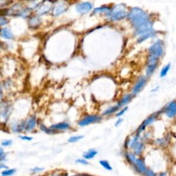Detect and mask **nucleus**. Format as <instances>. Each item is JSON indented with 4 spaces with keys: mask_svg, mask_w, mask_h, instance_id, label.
Returning <instances> with one entry per match:
<instances>
[{
    "mask_svg": "<svg viewBox=\"0 0 176 176\" xmlns=\"http://www.w3.org/2000/svg\"><path fill=\"white\" fill-rule=\"evenodd\" d=\"M127 18L134 29L151 21L149 15L138 7H134L130 10L128 12Z\"/></svg>",
    "mask_w": 176,
    "mask_h": 176,
    "instance_id": "obj_1",
    "label": "nucleus"
},
{
    "mask_svg": "<svg viewBox=\"0 0 176 176\" xmlns=\"http://www.w3.org/2000/svg\"><path fill=\"white\" fill-rule=\"evenodd\" d=\"M128 12L124 4H119L112 7L109 12L105 15L106 18L111 21H118L127 17Z\"/></svg>",
    "mask_w": 176,
    "mask_h": 176,
    "instance_id": "obj_2",
    "label": "nucleus"
},
{
    "mask_svg": "<svg viewBox=\"0 0 176 176\" xmlns=\"http://www.w3.org/2000/svg\"><path fill=\"white\" fill-rule=\"evenodd\" d=\"M32 10L29 8H24L21 4H17L12 6L7 11V14L10 16L21 17L23 18H27L31 15Z\"/></svg>",
    "mask_w": 176,
    "mask_h": 176,
    "instance_id": "obj_3",
    "label": "nucleus"
},
{
    "mask_svg": "<svg viewBox=\"0 0 176 176\" xmlns=\"http://www.w3.org/2000/svg\"><path fill=\"white\" fill-rule=\"evenodd\" d=\"M149 55H152L159 59L162 56L164 52V47H163V43L160 40H158L154 44H153L150 46L149 49Z\"/></svg>",
    "mask_w": 176,
    "mask_h": 176,
    "instance_id": "obj_4",
    "label": "nucleus"
},
{
    "mask_svg": "<svg viewBox=\"0 0 176 176\" xmlns=\"http://www.w3.org/2000/svg\"><path fill=\"white\" fill-rule=\"evenodd\" d=\"M67 9H68V6L66 2L64 1L58 2L53 6V8L52 9V14L54 17H59L65 13Z\"/></svg>",
    "mask_w": 176,
    "mask_h": 176,
    "instance_id": "obj_5",
    "label": "nucleus"
},
{
    "mask_svg": "<svg viewBox=\"0 0 176 176\" xmlns=\"http://www.w3.org/2000/svg\"><path fill=\"white\" fill-rule=\"evenodd\" d=\"M102 120V117L99 115H87L85 116L83 119L80 120L78 125L80 127H85L87 125H89L92 123L99 122Z\"/></svg>",
    "mask_w": 176,
    "mask_h": 176,
    "instance_id": "obj_6",
    "label": "nucleus"
},
{
    "mask_svg": "<svg viewBox=\"0 0 176 176\" xmlns=\"http://www.w3.org/2000/svg\"><path fill=\"white\" fill-rule=\"evenodd\" d=\"M52 8H53V3L51 1H50V0L44 1V3L35 11L36 15L41 17L46 15L48 13L50 10L52 9Z\"/></svg>",
    "mask_w": 176,
    "mask_h": 176,
    "instance_id": "obj_7",
    "label": "nucleus"
},
{
    "mask_svg": "<svg viewBox=\"0 0 176 176\" xmlns=\"http://www.w3.org/2000/svg\"><path fill=\"white\" fill-rule=\"evenodd\" d=\"M93 9V4L91 2H85L77 4L76 10L78 13L80 15H86Z\"/></svg>",
    "mask_w": 176,
    "mask_h": 176,
    "instance_id": "obj_8",
    "label": "nucleus"
},
{
    "mask_svg": "<svg viewBox=\"0 0 176 176\" xmlns=\"http://www.w3.org/2000/svg\"><path fill=\"white\" fill-rule=\"evenodd\" d=\"M147 83V78L144 76L138 78L137 82L135 83L134 87L132 89V95H136L144 88Z\"/></svg>",
    "mask_w": 176,
    "mask_h": 176,
    "instance_id": "obj_9",
    "label": "nucleus"
},
{
    "mask_svg": "<svg viewBox=\"0 0 176 176\" xmlns=\"http://www.w3.org/2000/svg\"><path fill=\"white\" fill-rule=\"evenodd\" d=\"M37 119L34 116H32L28 119L26 121V129H25V132H30L31 131L33 130L37 126Z\"/></svg>",
    "mask_w": 176,
    "mask_h": 176,
    "instance_id": "obj_10",
    "label": "nucleus"
},
{
    "mask_svg": "<svg viewBox=\"0 0 176 176\" xmlns=\"http://www.w3.org/2000/svg\"><path fill=\"white\" fill-rule=\"evenodd\" d=\"M41 19L40 18L39 16L34 15L32 16L31 17H30L28 19V26L31 28L35 29L37 28H38L40 25L41 24Z\"/></svg>",
    "mask_w": 176,
    "mask_h": 176,
    "instance_id": "obj_11",
    "label": "nucleus"
},
{
    "mask_svg": "<svg viewBox=\"0 0 176 176\" xmlns=\"http://www.w3.org/2000/svg\"><path fill=\"white\" fill-rule=\"evenodd\" d=\"M50 129L53 130H59V131H63V130H67L70 128V125L68 122H61L57 123V124H54L50 126Z\"/></svg>",
    "mask_w": 176,
    "mask_h": 176,
    "instance_id": "obj_12",
    "label": "nucleus"
},
{
    "mask_svg": "<svg viewBox=\"0 0 176 176\" xmlns=\"http://www.w3.org/2000/svg\"><path fill=\"white\" fill-rule=\"evenodd\" d=\"M135 169H136L137 171L141 173H145L147 172V168L145 167V165L143 160L140 159V158H137L136 161H135V165H134Z\"/></svg>",
    "mask_w": 176,
    "mask_h": 176,
    "instance_id": "obj_13",
    "label": "nucleus"
},
{
    "mask_svg": "<svg viewBox=\"0 0 176 176\" xmlns=\"http://www.w3.org/2000/svg\"><path fill=\"white\" fill-rule=\"evenodd\" d=\"M0 34H1V37L2 38H4L5 39L12 40L14 39L13 34L12 33L11 30L7 27L2 28L1 29V33H0Z\"/></svg>",
    "mask_w": 176,
    "mask_h": 176,
    "instance_id": "obj_14",
    "label": "nucleus"
},
{
    "mask_svg": "<svg viewBox=\"0 0 176 176\" xmlns=\"http://www.w3.org/2000/svg\"><path fill=\"white\" fill-rule=\"evenodd\" d=\"M132 94H125V96H123V97L119 100V102L117 104L120 109L122 107H125L128 103H129V102L132 99Z\"/></svg>",
    "mask_w": 176,
    "mask_h": 176,
    "instance_id": "obj_15",
    "label": "nucleus"
},
{
    "mask_svg": "<svg viewBox=\"0 0 176 176\" xmlns=\"http://www.w3.org/2000/svg\"><path fill=\"white\" fill-rule=\"evenodd\" d=\"M26 129V121L20 123H15L12 126V132L15 133H21Z\"/></svg>",
    "mask_w": 176,
    "mask_h": 176,
    "instance_id": "obj_16",
    "label": "nucleus"
},
{
    "mask_svg": "<svg viewBox=\"0 0 176 176\" xmlns=\"http://www.w3.org/2000/svg\"><path fill=\"white\" fill-rule=\"evenodd\" d=\"M111 7L105 6H101V7H98V8H94L93 10L92 13L96 15V14H100V13H105L106 15L107 12H109L111 10Z\"/></svg>",
    "mask_w": 176,
    "mask_h": 176,
    "instance_id": "obj_17",
    "label": "nucleus"
},
{
    "mask_svg": "<svg viewBox=\"0 0 176 176\" xmlns=\"http://www.w3.org/2000/svg\"><path fill=\"white\" fill-rule=\"evenodd\" d=\"M98 154V152L96 150L94 149L88 150L87 152L84 153V154L83 155V157L86 160H91L92 158H94L96 155Z\"/></svg>",
    "mask_w": 176,
    "mask_h": 176,
    "instance_id": "obj_18",
    "label": "nucleus"
},
{
    "mask_svg": "<svg viewBox=\"0 0 176 176\" xmlns=\"http://www.w3.org/2000/svg\"><path fill=\"white\" fill-rule=\"evenodd\" d=\"M125 156L126 158V160L128 161V162L130 163L131 165L134 166L135 163L137 158L134 155V153H129V152H125Z\"/></svg>",
    "mask_w": 176,
    "mask_h": 176,
    "instance_id": "obj_19",
    "label": "nucleus"
},
{
    "mask_svg": "<svg viewBox=\"0 0 176 176\" xmlns=\"http://www.w3.org/2000/svg\"><path fill=\"white\" fill-rule=\"evenodd\" d=\"M119 107L118 105H114V106H112L109 108H107L106 110L103 112V116H109V115H112L114 113L117 112L119 110Z\"/></svg>",
    "mask_w": 176,
    "mask_h": 176,
    "instance_id": "obj_20",
    "label": "nucleus"
},
{
    "mask_svg": "<svg viewBox=\"0 0 176 176\" xmlns=\"http://www.w3.org/2000/svg\"><path fill=\"white\" fill-rule=\"evenodd\" d=\"M45 0H31L30 2L29 8L31 10H37L41 5L44 3Z\"/></svg>",
    "mask_w": 176,
    "mask_h": 176,
    "instance_id": "obj_21",
    "label": "nucleus"
},
{
    "mask_svg": "<svg viewBox=\"0 0 176 176\" xmlns=\"http://www.w3.org/2000/svg\"><path fill=\"white\" fill-rule=\"evenodd\" d=\"M155 34V32H154V31H153L152 32H149V33L141 35V36L138 37V38L137 39V42L138 43H142L143 41H145V40H147L149 38H151V37H153Z\"/></svg>",
    "mask_w": 176,
    "mask_h": 176,
    "instance_id": "obj_22",
    "label": "nucleus"
},
{
    "mask_svg": "<svg viewBox=\"0 0 176 176\" xmlns=\"http://www.w3.org/2000/svg\"><path fill=\"white\" fill-rule=\"evenodd\" d=\"M10 113H11V106H9L8 105H6L4 107H2L1 114L2 118L6 119L9 116Z\"/></svg>",
    "mask_w": 176,
    "mask_h": 176,
    "instance_id": "obj_23",
    "label": "nucleus"
},
{
    "mask_svg": "<svg viewBox=\"0 0 176 176\" xmlns=\"http://www.w3.org/2000/svg\"><path fill=\"white\" fill-rule=\"evenodd\" d=\"M157 65L158 64H148L147 70H146V76L147 77L152 76L157 67Z\"/></svg>",
    "mask_w": 176,
    "mask_h": 176,
    "instance_id": "obj_24",
    "label": "nucleus"
},
{
    "mask_svg": "<svg viewBox=\"0 0 176 176\" xmlns=\"http://www.w3.org/2000/svg\"><path fill=\"white\" fill-rule=\"evenodd\" d=\"M133 149H134V152L135 155H140L143 150L142 143L138 142L137 144L134 146V147L133 148Z\"/></svg>",
    "mask_w": 176,
    "mask_h": 176,
    "instance_id": "obj_25",
    "label": "nucleus"
},
{
    "mask_svg": "<svg viewBox=\"0 0 176 176\" xmlns=\"http://www.w3.org/2000/svg\"><path fill=\"white\" fill-rule=\"evenodd\" d=\"M99 163H100V165L105 168V169H106L107 171H112L113 170V168L112 167V166L110 165V164L109 163V162H108V161L103 160H100Z\"/></svg>",
    "mask_w": 176,
    "mask_h": 176,
    "instance_id": "obj_26",
    "label": "nucleus"
},
{
    "mask_svg": "<svg viewBox=\"0 0 176 176\" xmlns=\"http://www.w3.org/2000/svg\"><path fill=\"white\" fill-rule=\"evenodd\" d=\"M170 67H171V64H168V65H165V66L163 67V68L162 69V70H161V72H160V77L161 78L165 77L166 75L167 74L168 72L169 71V70H170Z\"/></svg>",
    "mask_w": 176,
    "mask_h": 176,
    "instance_id": "obj_27",
    "label": "nucleus"
},
{
    "mask_svg": "<svg viewBox=\"0 0 176 176\" xmlns=\"http://www.w3.org/2000/svg\"><path fill=\"white\" fill-rule=\"evenodd\" d=\"M83 138V135H74V136H71L69 138L68 142L70 143H75L78 141H79L80 140H81Z\"/></svg>",
    "mask_w": 176,
    "mask_h": 176,
    "instance_id": "obj_28",
    "label": "nucleus"
},
{
    "mask_svg": "<svg viewBox=\"0 0 176 176\" xmlns=\"http://www.w3.org/2000/svg\"><path fill=\"white\" fill-rule=\"evenodd\" d=\"M16 172V169L15 168H11V169H5L4 171L2 172V175L4 176H11L12 175H13Z\"/></svg>",
    "mask_w": 176,
    "mask_h": 176,
    "instance_id": "obj_29",
    "label": "nucleus"
},
{
    "mask_svg": "<svg viewBox=\"0 0 176 176\" xmlns=\"http://www.w3.org/2000/svg\"><path fill=\"white\" fill-rule=\"evenodd\" d=\"M176 112V103H172L170 105L169 107H168V114H174Z\"/></svg>",
    "mask_w": 176,
    "mask_h": 176,
    "instance_id": "obj_30",
    "label": "nucleus"
},
{
    "mask_svg": "<svg viewBox=\"0 0 176 176\" xmlns=\"http://www.w3.org/2000/svg\"><path fill=\"white\" fill-rule=\"evenodd\" d=\"M138 138H139V135H138V134H137L134 138H133V139L131 140L130 145H129V147L131 148V149H133V148L134 147V146L138 142Z\"/></svg>",
    "mask_w": 176,
    "mask_h": 176,
    "instance_id": "obj_31",
    "label": "nucleus"
},
{
    "mask_svg": "<svg viewBox=\"0 0 176 176\" xmlns=\"http://www.w3.org/2000/svg\"><path fill=\"white\" fill-rule=\"evenodd\" d=\"M40 129H41L43 132L47 133V134H53V133L54 132V130L50 129V128H47L43 124L40 125Z\"/></svg>",
    "mask_w": 176,
    "mask_h": 176,
    "instance_id": "obj_32",
    "label": "nucleus"
},
{
    "mask_svg": "<svg viewBox=\"0 0 176 176\" xmlns=\"http://www.w3.org/2000/svg\"><path fill=\"white\" fill-rule=\"evenodd\" d=\"M76 162L78 163V164H80V165H89L88 161L86 159H85V158H79V159H77L76 160Z\"/></svg>",
    "mask_w": 176,
    "mask_h": 176,
    "instance_id": "obj_33",
    "label": "nucleus"
},
{
    "mask_svg": "<svg viewBox=\"0 0 176 176\" xmlns=\"http://www.w3.org/2000/svg\"><path fill=\"white\" fill-rule=\"evenodd\" d=\"M0 160H1V162H4V161L6 160V153H4V151L2 147L0 148Z\"/></svg>",
    "mask_w": 176,
    "mask_h": 176,
    "instance_id": "obj_34",
    "label": "nucleus"
},
{
    "mask_svg": "<svg viewBox=\"0 0 176 176\" xmlns=\"http://www.w3.org/2000/svg\"><path fill=\"white\" fill-rule=\"evenodd\" d=\"M8 20L6 18V17L2 16L1 18H0V24H1L2 26H4L5 25L8 24Z\"/></svg>",
    "mask_w": 176,
    "mask_h": 176,
    "instance_id": "obj_35",
    "label": "nucleus"
},
{
    "mask_svg": "<svg viewBox=\"0 0 176 176\" xmlns=\"http://www.w3.org/2000/svg\"><path fill=\"white\" fill-rule=\"evenodd\" d=\"M12 141L11 140H4L2 142V146L3 147H9L12 145Z\"/></svg>",
    "mask_w": 176,
    "mask_h": 176,
    "instance_id": "obj_36",
    "label": "nucleus"
},
{
    "mask_svg": "<svg viewBox=\"0 0 176 176\" xmlns=\"http://www.w3.org/2000/svg\"><path fill=\"white\" fill-rule=\"evenodd\" d=\"M44 168H42V167H34L33 168H32V169H31V173H34V174H35V173H38L39 172L42 171L44 170Z\"/></svg>",
    "mask_w": 176,
    "mask_h": 176,
    "instance_id": "obj_37",
    "label": "nucleus"
},
{
    "mask_svg": "<svg viewBox=\"0 0 176 176\" xmlns=\"http://www.w3.org/2000/svg\"><path fill=\"white\" fill-rule=\"evenodd\" d=\"M128 109V107H123L122 109L121 110H120V111H119V112L117 113L116 114V116L117 117H120V116H122L125 114V112H126L127 110Z\"/></svg>",
    "mask_w": 176,
    "mask_h": 176,
    "instance_id": "obj_38",
    "label": "nucleus"
},
{
    "mask_svg": "<svg viewBox=\"0 0 176 176\" xmlns=\"http://www.w3.org/2000/svg\"><path fill=\"white\" fill-rule=\"evenodd\" d=\"M19 138L22 140H26V141H31L32 140V137L28 136V135H19Z\"/></svg>",
    "mask_w": 176,
    "mask_h": 176,
    "instance_id": "obj_39",
    "label": "nucleus"
},
{
    "mask_svg": "<svg viewBox=\"0 0 176 176\" xmlns=\"http://www.w3.org/2000/svg\"><path fill=\"white\" fill-rule=\"evenodd\" d=\"M130 141H131V140H129V138H127V140L126 139V140H125V145H124V147H125V149H127V148L129 147V145H130Z\"/></svg>",
    "mask_w": 176,
    "mask_h": 176,
    "instance_id": "obj_40",
    "label": "nucleus"
},
{
    "mask_svg": "<svg viewBox=\"0 0 176 176\" xmlns=\"http://www.w3.org/2000/svg\"><path fill=\"white\" fill-rule=\"evenodd\" d=\"M122 121H123V119H118L117 121L116 122V123H115V126L116 127H119V125L120 124H121Z\"/></svg>",
    "mask_w": 176,
    "mask_h": 176,
    "instance_id": "obj_41",
    "label": "nucleus"
},
{
    "mask_svg": "<svg viewBox=\"0 0 176 176\" xmlns=\"http://www.w3.org/2000/svg\"><path fill=\"white\" fill-rule=\"evenodd\" d=\"M51 176H68V175H67V173H58V174L52 175H51Z\"/></svg>",
    "mask_w": 176,
    "mask_h": 176,
    "instance_id": "obj_42",
    "label": "nucleus"
},
{
    "mask_svg": "<svg viewBox=\"0 0 176 176\" xmlns=\"http://www.w3.org/2000/svg\"><path fill=\"white\" fill-rule=\"evenodd\" d=\"M72 176H79V175H72Z\"/></svg>",
    "mask_w": 176,
    "mask_h": 176,
    "instance_id": "obj_43",
    "label": "nucleus"
},
{
    "mask_svg": "<svg viewBox=\"0 0 176 176\" xmlns=\"http://www.w3.org/2000/svg\"><path fill=\"white\" fill-rule=\"evenodd\" d=\"M41 176H44V175H41ZM44 176H46V175H44Z\"/></svg>",
    "mask_w": 176,
    "mask_h": 176,
    "instance_id": "obj_44",
    "label": "nucleus"
},
{
    "mask_svg": "<svg viewBox=\"0 0 176 176\" xmlns=\"http://www.w3.org/2000/svg\"><path fill=\"white\" fill-rule=\"evenodd\" d=\"M2 176H4V175H2Z\"/></svg>",
    "mask_w": 176,
    "mask_h": 176,
    "instance_id": "obj_45",
    "label": "nucleus"
}]
</instances>
